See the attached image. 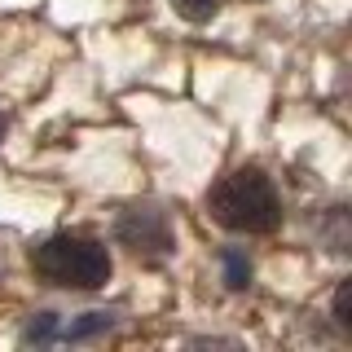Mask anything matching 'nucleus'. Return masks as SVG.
I'll list each match as a JSON object with an SVG mask.
<instances>
[{
	"instance_id": "nucleus-3",
	"label": "nucleus",
	"mask_w": 352,
	"mask_h": 352,
	"mask_svg": "<svg viewBox=\"0 0 352 352\" xmlns=\"http://www.w3.org/2000/svg\"><path fill=\"white\" fill-rule=\"evenodd\" d=\"M115 238H119V247H128L132 256H141V260H163V256H172V247H176L168 212H159V207H150V203L124 207L119 220H115Z\"/></svg>"
},
{
	"instance_id": "nucleus-5",
	"label": "nucleus",
	"mask_w": 352,
	"mask_h": 352,
	"mask_svg": "<svg viewBox=\"0 0 352 352\" xmlns=\"http://www.w3.org/2000/svg\"><path fill=\"white\" fill-rule=\"evenodd\" d=\"M220 264H225V286L229 291H247L251 286V260L242 256L238 247H229L225 256H220Z\"/></svg>"
},
{
	"instance_id": "nucleus-6",
	"label": "nucleus",
	"mask_w": 352,
	"mask_h": 352,
	"mask_svg": "<svg viewBox=\"0 0 352 352\" xmlns=\"http://www.w3.org/2000/svg\"><path fill=\"white\" fill-rule=\"evenodd\" d=\"M172 5H176V14H181L185 22H212L220 0H172Z\"/></svg>"
},
{
	"instance_id": "nucleus-7",
	"label": "nucleus",
	"mask_w": 352,
	"mask_h": 352,
	"mask_svg": "<svg viewBox=\"0 0 352 352\" xmlns=\"http://www.w3.org/2000/svg\"><path fill=\"white\" fill-rule=\"evenodd\" d=\"M335 322L339 330H352V278L339 282V291H335Z\"/></svg>"
},
{
	"instance_id": "nucleus-2",
	"label": "nucleus",
	"mask_w": 352,
	"mask_h": 352,
	"mask_svg": "<svg viewBox=\"0 0 352 352\" xmlns=\"http://www.w3.org/2000/svg\"><path fill=\"white\" fill-rule=\"evenodd\" d=\"M31 269L40 282L66 291H102L110 282V251L88 234H53L31 247Z\"/></svg>"
},
{
	"instance_id": "nucleus-1",
	"label": "nucleus",
	"mask_w": 352,
	"mask_h": 352,
	"mask_svg": "<svg viewBox=\"0 0 352 352\" xmlns=\"http://www.w3.org/2000/svg\"><path fill=\"white\" fill-rule=\"evenodd\" d=\"M207 212L229 234H273L282 225V198L260 168H238L207 190Z\"/></svg>"
},
{
	"instance_id": "nucleus-8",
	"label": "nucleus",
	"mask_w": 352,
	"mask_h": 352,
	"mask_svg": "<svg viewBox=\"0 0 352 352\" xmlns=\"http://www.w3.org/2000/svg\"><path fill=\"white\" fill-rule=\"evenodd\" d=\"M5 128H9V124H5V110H0V141H5Z\"/></svg>"
},
{
	"instance_id": "nucleus-4",
	"label": "nucleus",
	"mask_w": 352,
	"mask_h": 352,
	"mask_svg": "<svg viewBox=\"0 0 352 352\" xmlns=\"http://www.w3.org/2000/svg\"><path fill=\"white\" fill-rule=\"evenodd\" d=\"M115 330V313H80L75 322H62L58 317V330H53V344H80V339H97Z\"/></svg>"
}]
</instances>
